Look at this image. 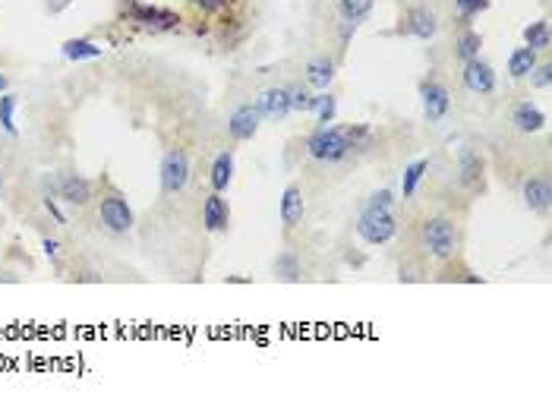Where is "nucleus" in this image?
<instances>
[{"label":"nucleus","instance_id":"nucleus-21","mask_svg":"<svg viewBox=\"0 0 552 410\" xmlns=\"http://www.w3.org/2000/svg\"><path fill=\"white\" fill-rule=\"evenodd\" d=\"M536 54L540 51H533V48H514L511 51V57H508V73H511V79H527L530 76V70L536 67Z\"/></svg>","mask_w":552,"mask_h":410},{"label":"nucleus","instance_id":"nucleus-19","mask_svg":"<svg viewBox=\"0 0 552 410\" xmlns=\"http://www.w3.org/2000/svg\"><path fill=\"white\" fill-rule=\"evenodd\" d=\"M61 54L66 57V61L79 63V61H95V57H101L105 54V48L95 45L92 38H70V41H63L61 45Z\"/></svg>","mask_w":552,"mask_h":410},{"label":"nucleus","instance_id":"nucleus-27","mask_svg":"<svg viewBox=\"0 0 552 410\" xmlns=\"http://www.w3.org/2000/svg\"><path fill=\"white\" fill-rule=\"evenodd\" d=\"M375 0H338V10H341L344 19H350V23H360V19H366L373 13Z\"/></svg>","mask_w":552,"mask_h":410},{"label":"nucleus","instance_id":"nucleus-11","mask_svg":"<svg viewBox=\"0 0 552 410\" xmlns=\"http://www.w3.org/2000/svg\"><path fill=\"white\" fill-rule=\"evenodd\" d=\"M57 196H61L63 202L83 209V205L92 202V180L79 177V174H63V177L57 180Z\"/></svg>","mask_w":552,"mask_h":410},{"label":"nucleus","instance_id":"nucleus-10","mask_svg":"<svg viewBox=\"0 0 552 410\" xmlns=\"http://www.w3.org/2000/svg\"><path fill=\"white\" fill-rule=\"evenodd\" d=\"M202 224L209 233L227 231V224H231V205H227V199L221 193H212L202 202Z\"/></svg>","mask_w":552,"mask_h":410},{"label":"nucleus","instance_id":"nucleus-7","mask_svg":"<svg viewBox=\"0 0 552 410\" xmlns=\"http://www.w3.org/2000/svg\"><path fill=\"white\" fill-rule=\"evenodd\" d=\"M420 98H423V114L429 123H439L448 114V107H452V95L436 79H423L420 83Z\"/></svg>","mask_w":552,"mask_h":410},{"label":"nucleus","instance_id":"nucleus-24","mask_svg":"<svg viewBox=\"0 0 552 410\" xmlns=\"http://www.w3.org/2000/svg\"><path fill=\"white\" fill-rule=\"evenodd\" d=\"M275 275L281 278V281H287V284L300 281V275H303V266H300L297 253H281V256H278V259H275Z\"/></svg>","mask_w":552,"mask_h":410},{"label":"nucleus","instance_id":"nucleus-33","mask_svg":"<svg viewBox=\"0 0 552 410\" xmlns=\"http://www.w3.org/2000/svg\"><path fill=\"white\" fill-rule=\"evenodd\" d=\"M370 205H379V209H392V205H395V193H392V189H379V193H373Z\"/></svg>","mask_w":552,"mask_h":410},{"label":"nucleus","instance_id":"nucleus-26","mask_svg":"<svg viewBox=\"0 0 552 410\" xmlns=\"http://www.w3.org/2000/svg\"><path fill=\"white\" fill-rule=\"evenodd\" d=\"M524 45L533 51H546L549 48V19H536L524 28Z\"/></svg>","mask_w":552,"mask_h":410},{"label":"nucleus","instance_id":"nucleus-3","mask_svg":"<svg viewBox=\"0 0 552 410\" xmlns=\"http://www.w3.org/2000/svg\"><path fill=\"white\" fill-rule=\"evenodd\" d=\"M123 13L132 26L149 28V32H171L180 26V13L165 10V6H152V4H139V0H123Z\"/></svg>","mask_w":552,"mask_h":410},{"label":"nucleus","instance_id":"nucleus-38","mask_svg":"<svg viewBox=\"0 0 552 410\" xmlns=\"http://www.w3.org/2000/svg\"><path fill=\"white\" fill-rule=\"evenodd\" d=\"M6 85H10V79H6V76H4V73H0V95H4V92H6Z\"/></svg>","mask_w":552,"mask_h":410},{"label":"nucleus","instance_id":"nucleus-8","mask_svg":"<svg viewBox=\"0 0 552 410\" xmlns=\"http://www.w3.org/2000/svg\"><path fill=\"white\" fill-rule=\"evenodd\" d=\"M461 79H464V85H467V92H474V95H492L496 92V70H492L486 61H480V57H474V61L464 63Z\"/></svg>","mask_w":552,"mask_h":410},{"label":"nucleus","instance_id":"nucleus-2","mask_svg":"<svg viewBox=\"0 0 552 410\" xmlns=\"http://www.w3.org/2000/svg\"><path fill=\"white\" fill-rule=\"evenodd\" d=\"M357 233L363 243L382 246L397 233V221L392 215V209H379V205H366L357 218Z\"/></svg>","mask_w":552,"mask_h":410},{"label":"nucleus","instance_id":"nucleus-22","mask_svg":"<svg viewBox=\"0 0 552 410\" xmlns=\"http://www.w3.org/2000/svg\"><path fill=\"white\" fill-rule=\"evenodd\" d=\"M480 48H483L480 32H474V28L464 26L458 41H454V57H458L461 63H467V61H474V57H480Z\"/></svg>","mask_w":552,"mask_h":410},{"label":"nucleus","instance_id":"nucleus-12","mask_svg":"<svg viewBox=\"0 0 552 410\" xmlns=\"http://www.w3.org/2000/svg\"><path fill=\"white\" fill-rule=\"evenodd\" d=\"M256 107H259V114L269 117V120H284V117L291 114V92H287L284 85L265 89L259 98H256Z\"/></svg>","mask_w":552,"mask_h":410},{"label":"nucleus","instance_id":"nucleus-14","mask_svg":"<svg viewBox=\"0 0 552 410\" xmlns=\"http://www.w3.org/2000/svg\"><path fill=\"white\" fill-rule=\"evenodd\" d=\"M278 211H281V221L284 228H297L300 221H303L306 215V202H303V189L300 186H287L284 196H281V205H278Z\"/></svg>","mask_w":552,"mask_h":410},{"label":"nucleus","instance_id":"nucleus-29","mask_svg":"<svg viewBox=\"0 0 552 410\" xmlns=\"http://www.w3.org/2000/svg\"><path fill=\"white\" fill-rule=\"evenodd\" d=\"M454 6H458L461 26H470V19H474L477 13L489 10V0H454Z\"/></svg>","mask_w":552,"mask_h":410},{"label":"nucleus","instance_id":"nucleus-4","mask_svg":"<svg viewBox=\"0 0 552 410\" xmlns=\"http://www.w3.org/2000/svg\"><path fill=\"white\" fill-rule=\"evenodd\" d=\"M423 246L429 250V256H436L439 262L452 259L454 250H458V233H454V224L448 218H429L423 224Z\"/></svg>","mask_w":552,"mask_h":410},{"label":"nucleus","instance_id":"nucleus-34","mask_svg":"<svg viewBox=\"0 0 552 410\" xmlns=\"http://www.w3.org/2000/svg\"><path fill=\"white\" fill-rule=\"evenodd\" d=\"M41 250H44V256H48L51 262H57V256H61V243H57V240H51V237H44L41 240Z\"/></svg>","mask_w":552,"mask_h":410},{"label":"nucleus","instance_id":"nucleus-23","mask_svg":"<svg viewBox=\"0 0 552 410\" xmlns=\"http://www.w3.org/2000/svg\"><path fill=\"white\" fill-rule=\"evenodd\" d=\"M426 171H429V161H426V158L410 161V164L404 167V177H401V196H404V199H414V193H417L420 183H423Z\"/></svg>","mask_w":552,"mask_h":410},{"label":"nucleus","instance_id":"nucleus-39","mask_svg":"<svg viewBox=\"0 0 552 410\" xmlns=\"http://www.w3.org/2000/svg\"><path fill=\"white\" fill-rule=\"evenodd\" d=\"M0 189H4V174H0Z\"/></svg>","mask_w":552,"mask_h":410},{"label":"nucleus","instance_id":"nucleus-18","mask_svg":"<svg viewBox=\"0 0 552 410\" xmlns=\"http://www.w3.org/2000/svg\"><path fill=\"white\" fill-rule=\"evenodd\" d=\"M458 180H461V186H467V189H480L483 186V161H480V155H474V152H467V149L461 152Z\"/></svg>","mask_w":552,"mask_h":410},{"label":"nucleus","instance_id":"nucleus-1","mask_svg":"<svg viewBox=\"0 0 552 410\" xmlns=\"http://www.w3.org/2000/svg\"><path fill=\"white\" fill-rule=\"evenodd\" d=\"M373 142V130L363 123L353 127H319L313 136L306 139V155L326 164H338V161L350 158L353 152L366 149Z\"/></svg>","mask_w":552,"mask_h":410},{"label":"nucleus","instance_id":"nucleus-13","mask_svg":"<svg viewBox=\"0 0 552 410\" xmlns=\"http://www.w3.org/2000/svg\"><path fill=\"white\" fill-rule=\"evenodd\" d=\"M404 28H407L414 38H423L429 41L432 35L439 32V23H436V13L429 6H410L407 16H404Z\"/></svg>","mask_w":552,"mask_h":410},{"label":"nucleus","instance_id":"nucleus-31","mask_svg":"<svg viewBox=\"0 0 552 410\" xmlns=\"http://www.w3.org/2000/svg\"><path fill=\"white\" fill-rule=\"evenodd\" d=\"M530 83H533V89H549L552 85V67L549 63H536V67L530 70Z\"/></svg>","mask_w":552,"mask_h":410},{"label":"nucleus","instance_id":"nucleus-16","mask_svg":"<svg viewBox=\"0 0 552 410\" xmlns=\"http://www.w3.org/2000/svg\"><path fill=\"white\" fill-rule=\"evenodd\" d=\"M511 123L518 133H540V130L546 127V114H543L533 101H521L511 114Z\"/></svg>","mask_w":552,"mask_h":410},{"label":"nucleus","instance_id":"nucleus-28","mask_svg":"<svg viewBox=\"0 0 552 410\" xmlns=\"http://www.w3.org/2000/svg\"><path fill=\"white\" fill-rule=\"evenodd\" d=\"M291 111H316L319 107V98H322V92L319 95H309L303 85H291Z\"/></svg>","mask_w":552,"mask_h":410},{"label":"nucleus","instance_id":"nucleus-9","mask_svg":"<svg viewBox=\"0 0 552 410\" xmlns=\"http://www.w3.org/2000/svg\"><path fill=\"white\" fill-rule=\"evenodd\" d=\"M259 123H262L259 107L243 105L231 114V120H227V133H231V139H237V142H249V139L259 133Z\"/></svg>","mask_w":552,"mask_h":410},{"label":"nucleus","instance_id":"nucleus-5","mask_svg":"<svg viewBox=\"0 0 552 410\" xmlns=\"http://www.w3.org/2000/svg\"><path fill=\"white\" fill-rule=\"evenodd\" d=\"M158 177H161V193H165V196L183 193V186H187V180H189V158H187V152H183V149L165 152L161 167H158Z\"/></svg>","mask_w":552,"mask_h":410},{"label":"nucleus","instance_id":"nucleus-37","mask_svg":"<svg viewBox=\"0 0 552 410\" xmlns=\"http://www.w3.org/2000/svg\"><path fill=\"white\" fill-rule=\"evenodd\" d=\"M227 284H249V278H243V275H227Z\"/></svg>","mask_w":552,"mask_h":410},{"label":"nucleus","instance_id":"nucleus-36","mask_svg":"<svg viewBox=\"0 0 552 410\" xmlns=\"http://www.w3.org/2000/svg\"><path fill=\"white\" fill-rule=\"evenodd\" d=\"M357 26L360 23H350V19H344V23H341V45H348L353 35H357Z\"/></svg>","mask_w":552,"mask_h":410},{"label":"nucleus","instance_id":"nucleus-6","mask_svg":"<svg viewBox=\"0 0 552 410\" xmlns=\"http://www.w3.org/2000/svg\"><path fill=\"white\" fill-rule=\"evenodd\" d=\"M101 224L110 231V233H127L132 228V209L130 202L123 199L120 193H108L101 199V211H98Z\"/></svg>","mask_w":552,"mask_h":410},{"label":"nucleus","instance_id":"nucleus-20","mask_svg":"<svg viewBox=\"0 0 552 410\" xmlns=\"http://www.w3.org/2000/svg\"><path fill=\"white\" fill-rule=\"evenodd\" d=\"M234 180V155L231 152H218V158L212 161V174H209V183L215 193H224Z\"/></svg>","mask_w":552,"mask_h":410},{"label":"nucleus","instance_id":"nucleus-25","mask_svg":"<svg viewBox=\"0 0 552 410\" xmlns=\"http://www.w3.org/2000/svg\"><path fill=\"white\" fill-rule=\"evenodd\" d=\"M16 95H10V92H4L0 95V130L4 133H10V136H16L19 130H16Z\"/></svg>","mask_w":552,"mask_h":410},{"label":"nucleus","instance_id":"nucleus-30","mask_svg":"<svg viewBox=\"0 0 552 410\" xmlns=\"http://www.w3.org/2000/svg\"><path fill=\"white\" fill-rule=\"evenodd\" d=\"M316 114H319V127H328V123L335 120V114H338V98H335V95L322 92V98H319V107H316Z\"/></svg>","mask_w":552,"mask_h":410},{"label":"nucleus","instance_id":"nucleus-35","mask_svg":"<svg viewBox=\"0 0 552 410\" xmlns=\"http://www.w3.org/2000/svg\"><path fill=\"white\" fill-rule=\"evenodd\" d=\"M44 209H48L51 215H54V221H57V224H66V215L61 211V205H57V199H51V196H44Z\"/></svg>","mask_w":552,"mask_h":410},{"label":"nucleus","instance_id":"nucleus-15","mask_svg":"<svg viewBox=\"0 0 552 410\" xmlns=\"http://www.w3.org/2000/svg\"><path fill=\"white\" fill-rule=\"evenodd\" d=\"M524 202L530 211L536 215H549V205H552V186L546 177H530L524 183Z\"/></svg>","mask_w":552,"mask_h":410},{"label":"nucleus","instance_id":"nucleus-32","mask_svg":"<svg viewBox=\"0 0 552 410\" xmlns=\"http://www.w3.org/2000/svg\"><path fill=\"white\" fill-rule=\"evenodd\" d=\"M189 4H193L199 13H205V16H215V13H224L234 0H189Z\"/></svg>","mask_w":552,"mask_h":410},{"label":"nucleus","instance_id":"nucleus-17","mask_svg":"<svg viewBox=\"0 0 552 410\" xmlns=\"http://www.w3.org/2000/svg\"><path fill=\"white\" fill-rule=\"evenodd\" d=\"M303 73H306V85H309V89L326 92L331 85V79H335V63H331L328 57H316V61L306 63Z\"/></svg>","mask_w":552,"mask_h":410}]
</instances>
